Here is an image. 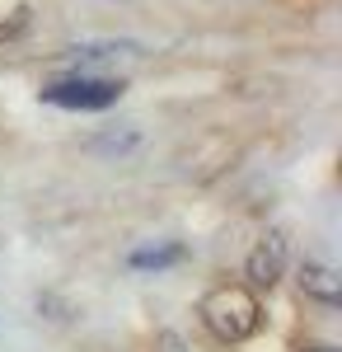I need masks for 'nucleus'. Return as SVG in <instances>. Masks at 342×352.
<instances>
[{
	"label": "nucleus",
	"mask_w": 342,
	"mask_h": 352,
	"mask_svg": "<svg viewBox=\"0 0 342 352\" xmlns=\"http://www.w3.org/2000/svg\"><path fill=\"white\" fill-rule=\"evenodd\" d=\"M197 315H202V329L216 343L235 348V343H249L263 329V300L244 282H220V287H211L207 296L197 300Z\"/></svg>",
	"instance_id": "1"
},
{
	"label": "nucleus",
	"mask_w": 342,
	"mask_h": 352,
	"mask_svg": "<svg viewBox=\"0 0 342 352\" xmlns=\"http://www.w3.org/2000/svg\"><path fill=\"white\" fill-rule=\"evenodd\" d=\"M122 94H127L122 80H113V76H94V71H71V76L47 80L43 89H38L43 104L66 109V113H108Z\"/></svg>",
	"instance_id": "2"
},
{
	"label": "nucleus",
	"mask_w": 342,
	"mask_h": 352,
	"mask_svg": "<svg viewBox=\"0 0 342 352\" xmlns=\"http://www.w3.org/2000/svg\"><path fill=\"white\" fill-rule=\"evenodd\" d=\"M290 268V235L286 230H267L244 258V287L249 292H272Z\"/></svg>",
	"instance_id": "3"
},
{
	"label": "nucleus",
	"mask_w": 342,
	"mask_h": 352,
	"mask_svg": "<svg viewBox=\"0 0 342 352\" xmlns=\"http://www.w3.org/2000/svg\"><path fill=\"white\" fill-rule=\"evenodd\" d=\"M295 282H300V296H310L315 305H323V310H338V305H342L338 268H328L323 258H305L300 272H295Z\"/></svg>",
	"instance_id": "4"
},
{
	"label": "nucleus",
	"mask_w": 342,
	"mask_h": 352,
	"mask_svg": "<svg viewBox=\"0 0 342 352\" xmlns=\"http://www.w3.org/2000/svg\"><path fill=\"white\" fill-rule=\"evenodd\" d=\"M183 258H187V244L183 240H164V244L132 249V254H127V268H132V272H164V268H179Z\"/></svg>",
	"instance_id": "5"
},
{
	"label": "nucleus",
	"mask_w": 342,
	"mask_h": 352,
	"mask_svg": "<svg viewBox=\"0 0 342 352\" xmlns=\"http://www.w3.org/2000/svg\"><path fill=\"white\" fill-rule=\"evenodd\" d=\"M122 52L136 56L141 47H136V43H80V47H66V61H71V71H89V66L117 61Z\"/></svg>",
	"instance_id": "6"
},
{
	"label": "nucleus",
	"mask_w": 342,
	"mask_h": 352,
	"mask_svg": "<svg viewBox=\"0 0 342 352\" xmlns=\"http://www.w3.org/2000/svg\"><path fill=\"white\" fill-rule=\"evenodd\" d=\"M141 146V132H108V136H94L89 141V151H99V155H127V151H136Z\"/></svg>",
	"instance_id": "7"
},
{
	"label": "nucleus",
	"mask_w": 342,
	"mask_h": 352,
	"mask_svg": "<svg viewBox=\"0 0 342 352\" xmlns=\"http://www.w3.org/2000/svg\"><path fill=\"white\" fill-rule=\"evenodd\" d=\"M28 14H33V10H28V5H19V10H10V14L0 19V47H5V43H19V38L28 33V24H33Z\"/></svg>",
	"instance_id": "8"
},
{
	"label": "nucleus",
	"mask_w": 342,
	"mask_h": 352,
	"mask_svg": "<svg viewBox=\"0 0 342 352\" xmlns=\"http://www.w3.org/2000/svg\"><path fill=\"white\" fill-rule=\"evenodd\" d=\"M38 310H43L47 320H71V305H66L61 296H52V292H43V296H38Z\"/></svg>",
	"instance_id": "9"
},
{
	"label": "nucleus",
	"mask_w": 342,
	"mask_h": 352,
	"mask_svg": "<svg viewBox=\"0 0 342 352\" xmlns=\"http://www.w3.org/2000/svg\"><path fill=\"white\" fill-rule=\"evenodd\" d=\"M155 352H192V348H187L183 333H174V329H159V333H155Z\"/></svg>",
	"instance_id": "10"
},
{
	"label": "nucleus",
	"mask_w": 342,
	"mask_h": 352,
	"mask_svg": "<svg viewBox=\"0 0 342 352\" xmlns=\"http://www.w3.org/2000/svg\"><path fill=\"white\" fill-rule=\"evenodd\" d=\"M295 352H338V348H333V343H300Z\"/></svg>",
	"instance_id": "11"
}]
</instances>
